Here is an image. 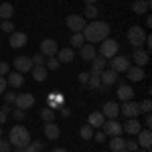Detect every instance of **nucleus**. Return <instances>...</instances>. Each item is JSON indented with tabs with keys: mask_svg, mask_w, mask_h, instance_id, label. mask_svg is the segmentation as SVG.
<instances>
[{
	"mask_svg": "<svg viewBox=\"0 0 152 152\" xmlns=\"http://www.w3.org/2000/svg\"><path fill=\"white\" fill-rule=\"evenodd\" d=\"M85 43H102L104 39H107L110 35V24L104 20H91L89 24H85V28L81 31Z\"/></svg>",
	"mask_w": 152,
	"mask_h": 152,
	"instance_id": "f257e3e1",
	"label": "nucleus"
},
{
	"mask_svg": "<svg viewBox=\"0 0 152 152\" xmlns=\"http://www.w3.org/2000/svg\"><path fill=\"white\" fill-rule=\"evenodd\" d=\"M8 142H10L14 148H24L31 142V132L24 128V126H12L10 134H8Z\"/></svg>",
	"mask_w": 152,
	"mask_h": 152,
	"instance_id": "f03ea898",
	"label": "nucleus"
},
{
	"mask_svg": "<svg viewBox=\"0 0 152 152\" xmlns=\"http://www.w3.org/2000/svg\"><path fill=\"white\" fill-rule=\"evenodd\" d=\"M144 41H146V31L142 28L140 24L130 26V28H128V43H130V45H132L134 49H142Z\"/></svg>",
	"mask_w": 152,
	"mask_h": 152,
	"instance_id": "7ed1b4c3",
	"label": "nucleus"
},
{
	"mask_svg": "<svg viewBox=\"0 0 152 152\" xmlns=\"http://www.w3.org/2000/svg\"><path fill=\"white\" fill-rule=\"evenodd\" d=\"M118 51H120V43H118L116 39H104L102 41V45H99V57H104V59H110L112 57H116L118 55Z\"/></svg>",
	"mask_w": 152,
	"mask_h": 152,
	"instance_id": "20e7f679",
	"label": "nucleus"
},
{
	"mask_svg": "<svg viewBox=\"0 0 152 152\" xmlns=\"http://www.w3.org/2000/svg\"><path fill=\"white\" fill-rule=\"evenodd\" d=\"M130 67V57L126 55H116V57L110 59V69L116 71V73H126Z\"/></svg>",
	"mask_w": 152,
	"mask_h": 152,
	"instance_id": "39448f33",
	"label": "nucleus"
},
{
	"mask_svg": "<svg viewBox=\"0 0 152 152\" xmlns=\"http://www.w3.org/2000/svg\"><path fill=\"white\" fill-rule=\"evenodd\" d=\"M65 23H67V28H71L73 33H81L85 28V18L79 16V14H69Z\"/></svg>",
	"mask_w": 152,
	"mask_h": 152,
	"instance_id": "423d86ee",
	"label": "nucleus"
},
{
	"mask_svg": "<svg viewBox=\"0 0 152 152\" xmlns=\"http://www.w3.org/2000/svg\"><path fill=\"white\" fill-rule=\"evenodd\" d=\"M120 114H124V118H138L140 116V107L136 102H122V107H120Z\"/></svg>",
	"mask_w": 152,
	"mask_h": 152,
	"instance_id": "0eeeda50",
	"label": "nucleus"
},
{
	"mask_svg": "<svg viewBox=\"0 0 152 152\" xmlns=\"http://www.w3.org/2000/svg\"><path fill=\"white\" fill-rule=\"evenodd\" d=\"M14 104L18 110H31L33 105H35V95L33 94H18L16 95V99H14Z\"/></svg>",
	"mask_w": 152,
	"mask_h": 152,
	"instance_id": "6e6552de",
	"label": "nucleus"
},
{
	"mask_svg": "<svg viewBox=\"0 0 152 152\" xmlns=\"http://www.w3.org/2000/svg\"><path fill=\"white\" fill-rule=\"evenodd\" d=\"M57 51H59V45L53 39H43V41H41V55H45V57H55Z\"/></svg>",
	"mask_w": 152,
	"mask_h": 152,
	"instance_id": "1a4fd4ad",
	"label": "nucleus"
},
{
	"mask_svg": "<svg viewBox=\"0 0 152 152\" xmlns=\"http://www.w3.org/2000/svg\"><path fill=\"white\" fill-rule=\"evenodd\" d=\"M102 128H104V134L110 136V138H112V136H122V132H124V130H122V124L116 122V120H107V122H104Z\"/></svg>",
	"mask_w": 152,
	"mask_h": 152,
	"instance_id": "9d476101",
	"label": "nucleus"
},
{
	"mask_svg": "<svg viewBox=\"0 0 152 152\" xmlns=\"http://www.w3.org/2000/svg\"><path fill=\"white\" fill-rule=\"evenodd\" d=\"M31 69H33V61H31V57L20 55V57L14 59V71H18V73H31Z\"/></svg>",
	"mask_w": 152,
	"mask_h": 152,
	"instance_id": "9b49d317",
	"label": "nucleus"
},
{
	"mask_svg": "<svg viewBox=\"0 0 152 152\" xmlns=\"http://www.w3.org/2000/svg\"><path fill=\"white\" fill-rule=\"evenodd\" d=\"M28 43V37H26V33H20V31H14V33H10V41H8V45H10L12 49H20L24 47Z\"/></svg>",
	"mask_w": 152,
	"mask_h": 152,
	"instance_id": "f8f14e48",
	"label": "nucleus"
},
{
	"mask_svg": "<svg viewBox=\"0 0 152 152\" xmlns=\"http://www.w3.org/2000/svg\"><path fill=\"white\" fill-rule=\"evenodd\" d=\"M136 136H138V148H146V150H150V146H152V132H150V128L140 130Z\"/></svg>",
	"mask_w": 152,
	"mask_h": 152,
	"instance_id": "ddd939ff",
	"label": "nucleus"
},
{
	"mask_svg": "<svg viewBox=\"0 0 152 152\" xmlns=\"http://www.w3.org/2000/svg\"><path fill=\"white\" fill-rule=\"evenodd\" d=\"M132 61H134V65L144 67V65H148V61H150V53H148V51H144V49H134Z\"/></svg>",
	"mask_w": 152,
	"mask_h": 152,
	"instance_id": "4468645a",
	"label": "nucleus"
},
{
	"mask_svg": "<svg viewBox=\"0 0 152 152\" xmlns=\"http://www.w3.org/2000/svg\"><path fill=\"white\" fill-rule=\"evenodd\" d=\"M102 110H104L102 114H104L107 120H116V118L120 116V105H118L116 102H105Z\"/></svg>",
	"mask_w": 152,
	"mask_h": 152,
	"instance_id": "2eb2a0df",
	"label": "nucleus"
},
{
	"mask_svg": "<svg viewBox=\"0 0 152 152\" xmlns=\"http://www.w3.org/2000/svg\"><path fill=\"white\" fill-rule=\"evenodd\" d=\"M122 130H124L126 134H130V136H136L142 128H140V122H138L136 118H128V122L122 124Z\"/></svg>",
	"mask_w": 152,
	"mask_h": 152,
	"instance_id": "dca6fc26",
	"label": "nucleus"
},
{
	"mask_svg": "<svg viewBox=\"0 0 152 152\" xmlns=\"http://www.w3.org/2000/svg\"><path fill=\"white\" fill-rule=\"evenodd\" d=\"M79 55H81L83 61H89V63H91V59L97 55V51H95V45H91V43H83L81 47H79Z\"/></svg>",
	"mask_w": 152,
	"mask_h": 152,
	"instance_id": "f3484780",
	"label": "nucleus"
},
{
	"mask_svg": "<svg viewBox=\"0 0 152 152\" xmlns=\"http://www.w3.org/2000/svg\"><path fill=\"white\" fill-rule=\"evenodd\" d=\"M126 75H128L130 81H142V79L146 77V73H144V67H138V65H130L128 71H126Z\"/></svg>",
	"mask_w": 152,
	"mask_h": 152,
	"instance_id": "a211bd4d",
	"label": "nucleus"
},
{
	"mask_svg": "<svg viewBox=\"0 0 152 152\" xmlns=\"http://www.w3.org/2000/svg\"><path fill=\"white\" fill-rule=\"evenodd\" d=\"M150 4H152V0H134L132 2V12L134 14H148Z\"/></svg>",
	"mask_w": 152,
	"mask_h": 152,
	"instance_id": "6ab92c4d",
	"label": "nucleus"
},
{
	"mask_svg": "<svg viewBox=\"0 0 152 152\" xmlns=\"http://www.w3.org/2000/svg\"><path fill=\"white\" fill-rule=\"evenodd\" d=\"M63 94L61 91H51V94L47 95V107H51V110H57L59 105H63Z\"/></svg>",
	"mask_w": 152,
	"mask_h": 152,
	"instance_id": "aec40b11",
	"label": "nucleus"
},
{
	"mask_svg": "<svg viewBox=\"0 0 152 152\" xmlns=\"http://www.w3.org/2000/svg\"><path fill=\"white\" fill-rule=\"evenodd\" d=\"M99 79H102V85L110 87V85H114V83L118 81V73L112 71V69H104L102 73H99Z\"/></svg>",
	"mask_w": 152,
	"mask_h": 152,
	"instance_id": "412c9836",
	"label": "nucleus"
},
{
	"mask_svg": "<svg viewBox=\"0 0 152 152\" xmlns=\"http://www.w3.org/2000/svg\"><path fill=\"white\" fill-rule=\"evenodd\" d=\"M116 95H118V99L120 102H130L132 97H134V89L130 87V85H118V91H116Z\"/></svg>",
	"mask_w": 152,
	"mask_h": 152,
	"instance_id": "4be33fe9",
	"label": "nucleus"
},
{
	"mask_svg": "<svg viewBox=\"0 0 152 152\" xmlns=\"http://www.w3.org/2000/svg\"><path fill=\"white\" fill-rule=\"evenodd\" d=\"M6 83H8L10 87H23V83H24L23 73H18V71H10V73L6 75Z\"/></svg>",
	"mask_w": 152,
	"mask_h": 152,
	"instance_id": "5701e85b",
	"label": "nucleus"
},
{
	"mask_svg": "<svg viewBox=\"0 0 152 152\" xmlns=\"http://www.w3.org/2000/svg\"><path fill=\"white\" fill-rule=\"evenodd\" d=\"M104 69H107V59L95 55V57L91 59V73H97V75H99Z\"/></svg>",
	"mask_w": 152,
	"mask_h": 152,
	"instance_id": "b1692460",
	"label": "nucleus"
},
{
	"mask_svg": "<svg viewBox=\"0 0 152 152\" xmlns=\"http://www.w3.org/2000/svg\"><path fill=\"white\" fill-rule=\"evenodd\" d=\"M31 75H33V79H35V81L43 83L45 79H47V67H45V65H33Z\"/></svg>",
	"mask_w": 152,
	"mask_h": 152,
	"instance_id": "393cba45",
	"label": "nucleus"
},
{
	"mask_svg": "<svg viewBox=\"0 0 152 152\" xmlns=\"http://www.w3.org/2000/svg\"><path fill=\"white\" fill-rule=\"evenodd\" d=\"M104 122H105V116L102 114V112H91L89 118H87V124H89L91 128H102Z\"/></svg>",
	"mask_w": 152,
	"mask_h": 152,
	"instance_id": "a878e982",
	"label": "nucleus"
},
{
	"mask_svg": "<svg viewBox=\"0 0 152 152\" xmlns=\"http://www.w3.org/2000/svg\"><path fill=\"white\" fill-rule=\"evenodd\" d=\"M57 55H59V63H71L73 59H75V51L71 47H65V49H59L57 51Z\"/></svg>",
	"mask_w": 152,
	"mask_h": 152,
	"instance_id": "bb28decb",
	"label": "nucleus"
},
{
	"mask_svg": "<svg viewBox=\"0 0 152 152\" xmlns=\"http://www.w3.org/2000/svg\"><path fill=\"white\" fill-rule=\"evenodd\" d=\"M59 134H61V128H59L55 122H47V126H45V136H47L49 140H57Z\"/></svg>",
	"mask_w": 152,
	"mask_h": 152,
	"instance_id": "cd10ccee",
	"label": "nucleus"
},
{
	"mask_svg": "<svg viewBox=\"0 0 152 152\" xmlns=\"http://www.w3.org/2000/svg\"><path fill=\"white\" fill-rule=\"evenodd\" d=\"M12 14H14V6L10 2H2L0 4V20H12Z\"/></svg>",
	"mask_w": 152,
	"mask_h": 152,
	"instance_id": "c85d7f7f",
	"label": "nucleus"
},
{
	"mask_svg": "<svg viewBox=\"0 0 152 152\" xmlns=\"http://www.w3.org/2000/svg\"><path fill=\"white\" fill-rule=\"evenodd\" d=\"M107 146H110V150L120 152V150H124V146H126V140H124L122 136H112V140L107 142Z\"/></svg>",
	"mask_w": 152,
	"mask_h": 152,
	"instance_id": "c756f323",
	"label": "nucleus"
},
{
	"mask_svg": "<svg viewBox=\"0 0 152 152\" xmlns=\"http://www.w3.org/2000/svg\"><path fill=\"white\" fill-rule=\"evenodd\" d=\"M83 18H89V20H97V14H99V10H97V6L95 4H85V10H83Z\"/></svg>",
	"mask_w": 152,
	"mask_h": 152,
	"instance_id": "7c9ffc66",
	"label": "nucleus"
},
{
	"mask_svg": "<svg viewBox=\"0 0 152 152\" xmlns=\"http://www.w3.org/2000/svg\"><path fill=\"white\" fill-rule=\"evenodd\" d=\"M94 132H95V128H91V126H89V124H87V126H81V128H79V136H81L83 140H91V138H94Z\"/></svg>",
	"mask_w": 152,
	"mask_h": 152,
	"instance_id": "2f4dec72",
	"label": "nucleus"
},
{
	"mask_svg": "<svg viewBox=\"0 0 152 152\" xmlns=\"http://www.w3.org/2000/svg\"><path fill=\"white\" fill-rule=\"evenodd\" d=\"M102 85V79H99V75L97 73H89V79H87V87L89 89H97Z\"/></svg>",
	"mask_w": 152,
	"mask_h": 152,
	"instance_id": "473e14b6",
	"label": "nucleus"
},
{
	"mask_svg": "<svg viewBox=\"0 0 152 152\" xmlns=\"http://www.w3.org/2000/svg\"><path fill=\"white\" fill-rule=\"evenodd\" d=\"M41 150H43V142L39 140H31L24 146V152H41Z\"/></svg>",
	"mask_w": 152,
	"mask_h": 152,
	"instance_id": "72a5a7b5",
	"label": "nucleus"
},
{
	"mask_svg": "<svg viewBox=\"0 0 152 152\" xmlns=\"http://www.w3.org/2000/svg\"><path fill=\"white\" fill-rule=\"evenodd\" d=\"M83 43H85V39H83L81 33H73L69 39V45H73V47H81Z\"/></svg>",
	"mask_w": 152,
	"mask_h": 152,
	"instance_id": "f704fd0d",
	"label": "nucleus"
},
{
	"mask_svg": "<svg viewBox=\"0 0 152 152\" xmlns=\"http://www.w3.org/2000/svg\"><path fill=\"white\" fill-rule=\"evenodd\" d=\"M41 118H43L45 122H53V120H55V110H51V107L45 105V107L41 110Z\"/></svg>",
	"mask_w": 152,
	"mask_h": 152,
	"instance_id": "c9c22d12",
	"label": "nucleus"
},
{
	"mask_svg": "<svg viewBox=\"0 0 152 152\" xmlns=\"http://www.w3.org/2000/svg\"><path fill=\"white\" fill-rule=\"evenodd\" d=\"M45 67H47V71L59 69V59H57V57H49L47 61H45Z\"/></svg>",
	"mask_w": 152,
	"mask_h": 152,
	"instance_id": "e433bc0d",
	"label": "nucleus"
},
{
	"mask_svg": "<svg viewBox=\"0 0 152 152\" xmlns=\"http://www.w3.org/2000/svg\"><path fill=\"white\" fill-rule=\"evenodd\" d=\"M0 31H4V33H14V23L12 20H0Z\"/></svg>",
	"mask_w": 152,
	"mask_h": 152,
	"instance_id": "4c0bfd02",
	"label": "nucleus"
},
{
	"mask_svg": "<svg viewBox=\"0 0 152 152\" xmlns=\"http://www.w3.org/2000/svg\"><path fill=\"white\" fill-rule=\"evenodd\" d=\"M138 107H140V114H150V107H152V102L146 97V99H142L140 104H138Z\"/></svg>",
	"mask_w": 152,
	"mask_h": 152,
	"instance_id": "58836bf2",
	"label": "nucleus"
},
{
	"mask_svg": "<svg viewBox=\"0 0 152 152\" xmlns=\"http://www.w3.org/2000/svg\"><path fill=\"white\" fill-rule=\"evenodd\" d=\"M8 73H10V65H8L6 61H2V63H0V77H6Z\"/></svg>",
	"mask_w": 152,
	"mask_h": 152,
	"instance_id": "ea45409f",
	"label": "nucleus"
},
{
	"mask_svg": "<svg viewBox=\"0 0 152 152\" xmlns=\"http://www.w3.org/2000/svg\"><path fill=\"white\" fill-rule=\"evenodd\" d=\"M128 152H136L138 150V142L136 140H126V146H124Z\"/></svg>",
	"mask_w": 152,
	"mask_h": 152,
	"instance_id": "a19ab883",
	"label": "nucleus"
},
{
	"mask_svg": "<svg viewBox=\"0 0 152 152\" xmlns=\"http://www.w3.org/2000/svg\"><path fill=\"white\" fill-rule=\"evenodd\" d=\"M31 61H33V65H45V61H47V57L39 53V55H35V57L31 59Z\"/></svg>",
	"mask_w": 152,
	"mask_h": 152,
	"instance_id": "79ce46f5",
	"label": "nucleus"
},
{
	"mask_svg": "<svg viewBox=\"0 0 152 152\" xmlns=\"http://www.w3.org/2000/svg\"><path fill=\"white\" fill-rule=\"evenodd\" d=\"M12 150V144L8 140H2L0 138V152H10Z\"/></svg>",
	"mask_w": 152,
	"mask_h": 152,
	"instance_id": "37998d69",
	"label": "nucleus"
},
{
	"mask_svg": "<svg viewBox=\"0 0 152 152\" xmlns=\"http://www.w3.org/2000/svg\"><path fill=\"white\" fill-rule=\"evenodd\" d=\"M4 99H6V104H14V99H16V94H12V91H4Z\"/></svg>",
	"mask_w": 152,
	"mask_h": 152,
	"instance_id": "c03bdc74",
	"label": "nucleus"
},
{
	"mask_svg": "<svg viewBox=\"0 0 152 152\" xmlns=\"http://www.w3.org/2000/svg\"><path fill=\"white\" fill-rule=\"evenodd\" d=\"M77 79H79V83H81V85H85V87H87V79H89V73H87V71H83V73H79V77H77Z\"/></svg>",
	"mask_w": 152,
	"mask_h": 152,
	"instance_id": "a18cd8bd",
	"label": "nucleus"
},
{
	"mask_svg": "<svg viewBox=\"0 0 152 152\" xmlns=\"http://www.w3.org/2000/svg\"><path fill=\"white\" fill-rule=\"evenodd\" d=\"M57 110H59V112H61V116H65V118H67V116H69V114H71V110H69V107H67V105H65V104H63V105H59Z\"/></svg>",
	"mask_w": 152,
	"mask_h": 152,
	"instance_id": "49530a36",
	"label": "nucleus"
},
{
	"mask_svg": "<svg viewBox=\"0 0 152 152\" xmlns=\"http://www.w3.org/2000/svg\"><path fill=\"white\" fill-rule=\"evenodd\" d=\"M6 87H8V83H6V77H0V95L6 91Z\"/></svg>",
	"mask_w": 152,
	"mask_h": 152,
	"instance_id": "de8ad7c7",
	"label": "nucleus"
},
{
	"mask_svg": "<svg viewBox=\"0 0 152 152\" xmlns=\"http://www.w3.org/2000/svg\"><path fill=\"white\" fill-rule=\"evenodd\" d=\"M12 116H14V120H23V118H24V112H23V110H18V107H16V110L12 112Z\"/></svg>",
	"mask_w": 152,
	"mask_h": 152,
	"instance_id": "09e8293b",
	"label": "nucleus"
},
{
	"mask_svg": "<svg viewBox=\"0 0 152 152\" xmlns=\"http://www.w3.org/2000/svg\"><path fill=\"white\" fill-rule=\"evenodd\" d=\"M94 138H95V142H104L105 140V134H104V132H94Z\"/></svg>",
	"mask_w": 152,
	"mask_h": 152,
	"instance_id": "8fccbe9b",
	"label": "nucleus"
},
{
	"mask_svg": "<svg viewBox=\"0 0 152 152\" xmlns=\"http://www.w3.org/2000/svg\"><path fill=\"white\" fill-rule=\"evenodd\" d=\"M144 126H146V128H150V126H152V116H150V114H146V120H144Z\"/></svg>",
	"mask_w": 152,
	"mask_h": 152,
	"instance_id": "3c124183",
	"label": "nucleus"
},
{
	"mask_svg": "<svg viewBox=\"0 0 152 152\" xmlns=\"http://www.w3.org/2000/svg\"><path fill=\"white\" fill-rule=\"evenodd\" d=\"M6 116H8V114H6V112H2V110H0V126H2V124H4V122H6Z\"/></svg>",
	"mask_w": 152,
	"mask_h": 152,
	"instance_id": "603ef678",
	"label": "nucleus"
},
{
	"mask_svg": "<svg viewBox=\"0 0 152 152\" xmlns=\"http://www.w3.org/2000/svg\"><path fill=\"white\" fill-rule=\"evenodd\" d=\"M146 26H148V28L152 26V18H150V14H146Z\"/></svg>",
	"mask_w": 152,
	"mask_h": 152,
	"instance_id": "864d4df0",
	"label": "nucleus"
},
{
	"mask_svg": "<svg viewBox=\"0 0 152 152\" xmlns=\"http://www.w3.org/2000/svg\"><path fill=\"white\" fill-rule=\"evenodd\" d=\"M0 110H2V112H6V114H8V112H10V105H8V104H4V105H2V107H0Z\"/></svg>",
	"mask_w": 152,
	"mask_h": 152,
	"instance_id": "5fc2aeb1",
	"label": "nucleus"
},
{
	"mask_svg": "<svg viewBox=\"0 0 152 152\" xmlns=\"http://www.w3.org/2000/svg\"><path fill=\"white\" fill-rule=\"evenodd\" d=\"M51 152H67V150H65V148H53Z\"/></svg>",
	"mask_w": 152,
	"mask_h": 152,
	"instance_id": "6e6d98bb",
	"label": "nucleus"
},
{
	"mask_svg": "<svg viewBox=\"0 0 152 152\" xmlns=\"http://www.w3.org/2000/svg\"><path fill=\"white\" fill-rule=\"evenodd\" d=\"M83 2H85V4H95L97 0H83Z\"/></svg>",
	"mask_w": 152,
	"mask_h": 152,
	"instance_id": "4d7b16f0",
	"label": "nucleus"
},
{
	"mask_svg": "<svg viewBox=\"0 0 152 152\" xmlns=\"http://www.w3.org/2000/svg\"><path fill=\"white\" fill-rule=\"evenodd\" d=\"M136 152H150V150H146V148H138Z\"/></svg>",
	"mask_w": 152,
	"mask_h": 152,
	"instance_id": "13d9d810",
	"label": "nucleus"
},
{
	"mask_svg": "<svg viewBox=\"0 0 152 152\" xmlns=\"http://www.w3.org/2000/svg\"><path fill=\"white\" fill-rule=\"evenodd\" d=\"M14 152H24V148H16V150H14Z\"/></svg>",
	"mask_w": 152,
	"mask_h": 152,
	"instance_id": "bf43d9fd",
	"label": "nucleus"
},
{
	"mask_svg": "<svg viewBox=\"0 0 152 152\" xmlns=\"http://www.w3.org/2000/svg\"><path fill=\"white\" fill-rule=\"evenodd\" d=\"M0 138H2V128H0Z\"/></svg>",
	"mask_w": 152,
	"mask_h": 152,
	"instance_id": "052dcab7",
	"label": "nucleus"
},
{
	"mask_svg": "<svg viewBox=\"0 0 152 152\" xmlns=\"http://www.w3.org/2000/svg\"><path fill=\"white\" fill-rule=\"evenodd\" d=\"M120 152H128V150H126V148H124V150H120Z\"/></svg>",
	"mask_w": 152,
	"mask_h": 152,
	"instance_id": "680f3d73",
	"label": "nucleus"
}]
</instances>
